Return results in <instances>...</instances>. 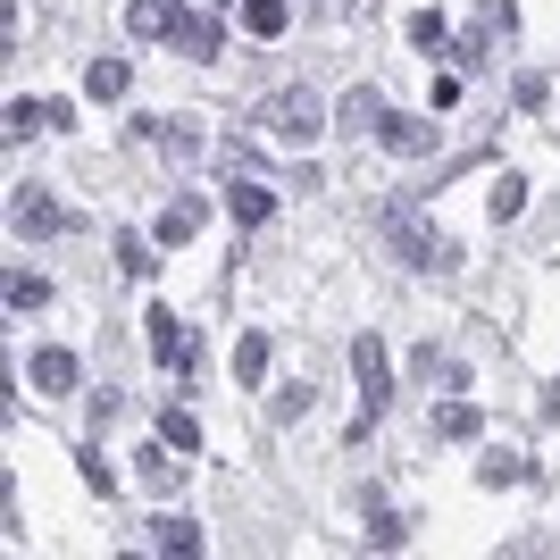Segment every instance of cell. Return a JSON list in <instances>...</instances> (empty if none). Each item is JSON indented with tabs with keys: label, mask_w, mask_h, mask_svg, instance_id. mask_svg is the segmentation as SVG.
<instances>
[{
	"label": "cell",
	"mask_w": 560,
	"mask_h": 560,
	"mask_svg": "<svg viewBox=\"0 0 560 560\" xmlns=\"http://www.w3.org/2000/svg\"><path fill=\"white\" fill-rule=\"evenodd\" d=\"M284 18H293L284 0H243V25H252L259 43H277V34H284Z\"/></svg>",
	"instance_id": "obj_19"
},
{
	"label": "cell",
	"mask_w": 560,
	"mask_h": 560,
	"mask_svg": "<svg viewBox=\"0 0 560 560\" xmlns=\"http://www.w3.org/2000/svg\"><path fill=\"white\" fill-rule=\"evenodd\" d=\"M351 376H360V419L343 427V444H369L376 419H385V401H394V360H385V335H351Z\"/></svg>",
	"instance_id": "obj_2"
},
{
	"label": "cell",
	"mask_w": 560,
	"mask_h": 560,
	"mask_svg": "<svg viewBox=\"0 0 560 560\" xmlns=\"http://www.w3.org/2000/svg\"><path fill=\"white\" fill-rule=\"evenodd\" d=\"M167 452H176V444H167V435H160V444H151V452H135V477H142V486H151V493H176V486H185V460H167Z\"/></svg>",
	"instance_id": "obj_10"
},
{
	"label": "cell",
	"mask_w": 560,
	"mask_h": 560,
	"mask_svg": "<svg viewBox=\"0 0 560 560\" xmlns=\"http://www.w3.org/2000/svg\"><path fill=\"white\" fill-rule=\"evenodd\" d=\"M84 486H93V493H117V468H109V460H101V444H93V452H84Z\"/></svg>",
	"instance_id": "obj_28"
},
{
	"label": "cell",
	"mask_w": 560,
	"mask_h": 560,
	"mask_svg": "<svg viewBox=\"0 0 560 560\" xmlns=\"http://www.w3.org/2000/svg\"><path fill=\"white\" fill-rule=\"evenodd\" d=\"M218 9H234V0H218Z\"/></svg>",
	"instance_id": "obj_30"
},
{
	"label": "cell",
	"mask_w": 560,
	"mask_h": 560,
	"mask_svg": "<svg viewBox=\"0 0 560 560\" xmlns=\"http://www.w3.org/2000/svg\"><path fill=\"white\" fill-rule=\"evenodd\" d=\"M477 477H486V486H527V477H536V460H527V452H486V460H477Z\"/></svg>",
	"instance_id": "obj_15"
},
{
	"label": "cell",
	"mask_w": 560,
	"mask_h": 560,
	"mask_svg": "<svg viewBox=\"0 0 560 560\" xmlns=\"http://www.w3.org/2000/svg\"><path fill=\"white\" fill-rule=\"evenodd\" d=\"M427 427H435L444 444H468V435H477V427H486V419H477V401H444V410H435V419H427Z\"/></svg>",
	"instance_id": "obj_17"
},
{
	"label": "cell",
	"mask_w": 560,
	"mask_h": 560,
	"mask_svg": "<svg viewBox=\"0 0 560 560\" xmlns=\"http://www.w3.org/2000/svg\"><path fill=\"white\" fill-rule=\"evenodd\" d=\"M252 126H259L268 142H284V151H302V142L327 135V101L310 93V84H284V93H268V101L252 109Z\"/></svg>",
	"instance_id": "obj_3"
},
{
	"label": "cell",
	"mask_w": 560,
	"mask_h": 560,
	"mask_svg": "<svg viewBox=\"0 0 560 560\" xmlns=\"http://www.w3.org/2000/svg\"><path fill=\"white\" fill-rule=\"evenodd\" d=\"M410 43H419V50H444V43H452V25L435 18V9H419V18H410Z\"/></svg>",
	"instance_id": "obj_23"
},
{
	"label": "cell",
	"mask_w": 560,
	"mask_h": 560,
	"mask_svg": "<svg viewBox=\"0 0 560 560\" xmlns=\"http://www.w3.org/2000/svg\"><path fill=\"white\" fill-rule=\"evenodd\" d=\"M376 117H385V93H376V84H351L343 109H335V135H376Z\"/></svg>",
	"instance_id": "obj_9"
},
{
	"label": "cell",
	"mask_w": 560,
	"mask_h": 560,
	"mask_svg": "<svg viewBox=\"0 0 560 560\" xmlns=\"http://www.w3.org/2000/svg\"><path fill=\"white\" fill-rule=\"evenodd\" d=\"M160 435L176 452H192V444H201V419H192V410H160Z\"/></svg>",
	"instance_id": "obj_22"
},
{
	"label": "cell",
	"mask_w": 560,
	"mask_h": 560,
	"mask_svg": "<svg viewBox=\"0 0 560 560\" xmlns=\"http://www.w3.org/2000/svg\"><path fill=\"white\" fill-rule=\"evenodd\" d=\"M126 84H135L126 59H93V68H84V93H93V101H126Z\"/></svg>",
	"instance_id": "obj_18"
},
{
	"label": "cell",
	"mask_w": 560,
	"mask_h": 560,
	"mask_svg": "<svg viewBox=\"0 0 560 560\" xmlns=\"http://www.w3.org/2000/svg\"><path fill=\"white\" fill-rule=\"evenodd\" d=\"M176 0H126V34H142V43H160V34H176Z\"/></svg>",
	"instance_id": "obj_11"
},
{
	"label": "cell",
	"mask_w": 560,
	"mask_h": 560,
	"mask_svg": "<svg viewBox=\"0 0 560 560\" xmlns=\"http://www.w3.org/2000/svg\"><path fill=\"white\" fill-rule=\"evenodd\" d=\"M369 544H376V552H394V544H401V518L376 511V502H369Z\"/></svg>",
	"instance_id": "obj_26"
},
{
	"label": "cell",
	"mask_w": 560,
	"mask_h": 560,
	"mask_svg": "<svg viewBox=\"0 0 560 560\" xmlns=\"http://www.w3.org/2000/svg\"><path fill=\"white\" fill-rule=\"evenodd\" d=\"M544 101H552V75L527 68V75H518V109H544Z\"/></svg>",
	"instance_id": "obj_29"
},
{
	"label": "cell",
	"mask_w": 560,
	"mask_h": 560,
	"mask_svg": "<svg viewBox=\"0 0 560 560\" xmlns=\"http://www.w3.org/2000/svg\"><path fill=\"white\" fill-rule=\"evenodd\" d=\"M477 25H486V34H511L518 9H511V0H477Z\"/></svg>",
	"instance_id": "obj_27"
},
{
	"label": "cell",
	"mask_w": 560,
	"mask_h": 560,
	"mask_svg": "<svg viewBox=\"0 0 560 560\" xmlns=\"http://www.w3.org/2000/svg\"><path fill=\"white\" fill-rule=\"evenodd\" d=\"M142 327H151V360H160L167 376H192V369H201V335H192V327H185V318H176L167 302L151 310Z\"/></svg>",
	"instance_id": "obj_4"
},
{
	"label": "cell",
	"mask_w": 560,
	"mask_h": 560,
	"mask_svg": "<svg viewBox=\"0 0 560 560\" xmlns=\"http://www.w3.org/2000/svg\"><path fill=\"white\" fill-rule=\"evenodd\" d=\"M376 142H385L394 160H427V151H435V126H427V117H401V109H385V117H376Z\"/></svg>",
	"instance_id": "obj_5"
},
{
	"label": "cell",
	"mask_w": 560,
	"mask_h": 560,
	"mask_svg": "<svg viewBox=\"0 0 560 560\" xmlns=\"http://www.w3.org/2000/svg\"><path fill=\"white\" fill-rule=\"evenodd\" d=\"M75 351H34V385H43V394H75Z\"/></svg>",
	"instance_id": "obj_13"
},
{
	"label": "cell",
	"mask_w": 560,
	"mask_h": 560,
	"mask_svg": "<svg viewBox=\"0 0 560 560\" xmlns=\"http://www.w3.org/2000/svg\"><path fill=\"white\" fill-rule=\"evenodd\" d=\"M259 376H268V335H243V343H234V385L259 394Z\"/></svg>",
	"instance_id": "obj_14"
},
{
	"label": "cell",
	"mask_w": 560,
	"mask_h": 560,
	"mask_svg": "<svg viewBox=\"0 0 560 560\" xmlns=\"http://www.w3.org/2000/svg\"><path fill=\"white\" fill-rule=\"evenodd\" d=\"M43 302H50V284L18 268V277H9V310H43Z\"/></svg>",
	"instance_id": "obj_24"
},
{
	"label": "cell",
	"mask_w": 560,
	"mask_h": 560,
	"mask_svg": "<svg viewBox=\"0 0 560 560\" xmlns=\"http://www.w3.org/2000/svg\"><path fill=\"white\" fill-rule=\"evenodd\" d=\"M201 201H192V192H176V201H167L160 210V226H151V243H160V252H176V243H192V234H201Z\"/></svg>",
	"instance_id": "obj_7"
},
{
	"label": "cell",
	"mask_w": 560,
	"mask_h": 560,
	"mask_svg": "<svg viewBox=\"0 0 560 560\" xmlns=\"http://www.w3.org/2000/svg\"><path fill=\"white\" fill-rule=\"evenodd\" d=\"M9 226H18V234H59V226H68V210H59L43 185H18V201H9Z\"/></svg>",
	"instance_id": "obj_6"
},
{
	"label": "cell",
	"mask_w": 560,
	"mask_h": 560,
	"mask_svg": "<svg viewBox=\"0 0 560 560\" xmlns=\"http://www.w3.org/2000/svg\"><path fill=\"white\" fill-rule=\"evenodd\" d=\"M167 43H185V59H218L226 50V34H218V18H176V34Z\"/></svg>",
	"instance_id": "obj_12"
},
{
	"label": "cell",
	"mask_w": 560,
	"mask_h": 560,
	"mask_svg": "<svg viewBox=\"0 0 560 560\" xmlns=\"http://www.w3.org/2000/svg\"><path fill=\"white\" fill-rule=\"evenodd\" d=\"M34 126H50V101H9V126H0V135H9V142H25Z\"/></svg>",
	"instance_id": "obj_20"
},
{
	"label": "cell",
	"mask_w": 560,
	"mask_h": 560,
	"mask_svg": "<svg viewBox=\"0 0 560 560\" xmlns=\"http://www.w3.org/2000/svg\"><path fill=\"white\" fill-rule=\"evenodd\" d=\"M376 234H385V252H394L401 268H419V277H452V268H460V252L427 226L419 192H385V201H376Z\"/></svg>",
	"instance_id": "obj_1"
},
{
	"label": "cell",
	"mask_w": 560,
	"mask_h": 560,
	"mask_svg": "<svg viewBox=\"0 0 560 560\" xmlns=\"http://www.w3.org/2000/svg\"><path fill=\"white\" fill-rule=\"evenodd\" d=\"M151 544H160V552H201V518H151Z\"/></svg>",
	"instance_id": "obj_16"
},
{
	"label": "cell",
	"mask_w": 560,
	"mask_h": 560,
	"mask_svg": "<svg viewBox=\"0 0 560 560\" xmlns=\"http://www.w3.org/2000/svg\"><path fill=\"white\" fill-rule=\"evenodd\" d=\"M226 210H234V226H268V218H277V192L259 185V176H234V185H226Z\"/></svg>",
	"instance_id": "obj_8"
},
{
	"label": "cell",
	"mask_w": 560,
	"mask_h": 560,
	"mask_svg": "<svg viewBox=\"0 0 560 560\" xmlns=\"http://www.w3.org/2000/svg\"><path fill=\"white\" fill-rule=\"evenodd\" d=\"M527 210V176H502V185H493V218H518Z\"/></svg>",
	"instance_id": "obj_25"
},
{
	"label": "cell",
	"mask_w": 560,
	"mask_h": 560,
	"mask_svg": "<svg viewBox=\"0 0 560 560\" xmlns=\"http://www.w3.org/2000/svg\"><path fill=\"white\" fill-rule=\"evenodd\" d=\"M117 268H126V277H151V268H160V259H151V234H117Z\"/></svg>",
	"instance_id": "obj_21"
}]
</instances>
